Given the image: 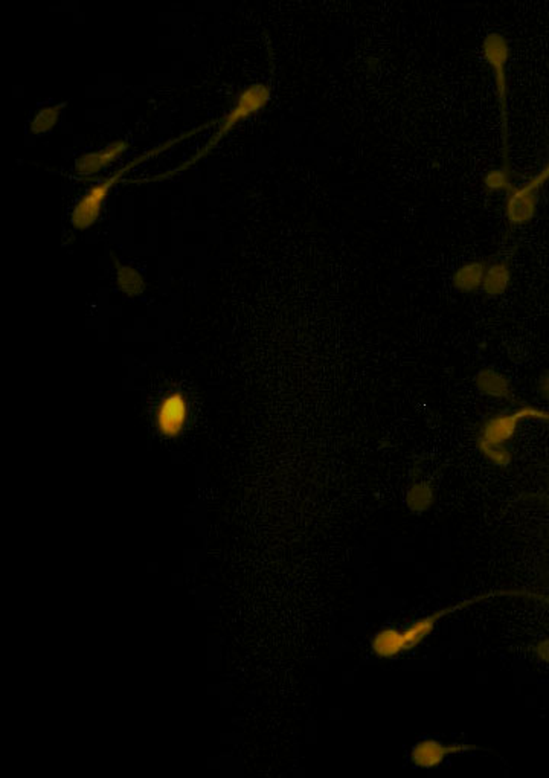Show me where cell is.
<instances>
[{
  "label": "cell",
  "mask_w": 549,
  "mask_h": 778,
  "mask_svg": "<svg viewBox=\"0 0 549 778\" xmlns=\"http://www.w3.org/2000/svg\"><path fill=\"white\" fill-rule=\"evenodd\" d=\"M510 283H512L510 264L505 262L495 263V264L487 267L482 290L488 296H499V295L507 292Z\"/></svg>",
  "instance_id": "cell-13"
},
{
  "label": "cell",
  "mask_w": 549,
  "mask_h": 778,
  "mask_svg": "<svg viewBox=\"0 0 549 778\" xmlns=\"http://www.w3.org/2000/svg\"><path fill=\"white\" fill-rule=\"evenodd\" d=\"M484 188L490 192H512L516 185L513 182L512 168L499 166L488 171L484 176Z\"/></svg>",
  "instance_id": "cell-15"
},
{
  "label": "cell",
  "mask_w": 549,
  "mask_h": 778,
  "mask_svg": "<svg viewBox=\"0 0 549 778\" xmlns=\"http://www.w3.org/2000/svg\"><path fill=\"white\" fill-rule=\"evenodd\" d=\"M478 448H480V453H482L487 459H490L491 463L497 464V466L505 467V466L512 463V453L508 452V449L505 448V446L478 442Z\"/></svg>",
  "instance_id": "cell-17"
},
{
  "label": "cell",
  "mask_w": 549,
  "mask_h": 778,
  "mask_svg": "<svg viewBox=\"0 0 549 778\" xmlns=\"http://www.w3.org/2000/svg\"><path fill=\"white\" fill-rule=\"evenodd\" d=\"M549 182V160L545 164L544 168L537 173V174H534L529 182H527V185L529 188H533L536 191H542V188L545 187V183Z\"/></svg>",
  "instance_id": "cell-18"
},
{
  "label": "cell",
  "mask_w": 549,
  "mask_h": 778,
  "mask_svg": "<svg viewBox=\"0 0 549 778\" xmlns=\"http://www.w3.org/2000/svg\"><path fill=\"white\" fill-rule=\"evenodd\" d=\"M128 147L130 144L127 141H115L112 144L107 145L106 149L80 156L78 159L75 160V173L83 177L98 174L106 166L113 164L119 156L124 155Z\"/></svg>",
  "instance_id": "cell-8"
},
{
  "label": "cell",
  "mask_w": 549,
  "mask_h": 778,
  "mask_svg": "<svg viewBox=\"0 0 549 778\" xmlns=\"http://www.w3.org/2000/svg\"><path fill=\"white\" fill-rule=\"evenodd\" d=\"M66 104H68L66 101L59 102V104H52V106L40 109L36 113V117L32 118L31 124H29L31 134H36V136H43V134H48L49 132H52V128L59 123L60 115L63 112Z\"/></svg>",
  "instance_id": "cell-14"
},
{
  "label": "cell",
  "mask_w": 549,
  "mask_h": 778,
  "mask_svg": "<svg viewBox=\"0 0 549 778\" xmlns=\"http://www.w3.org/2000/svg\"><path fill=\"white\" fill-rule=\"evenodd\" d=\"M475 385L482 394L497 397V399H512L510 380L495 369H480L476 376Z\"/></svg>",
  "instance_id": "cell-11"
},
{
  "label": "cell",
  "mask_w": 549,
  "mask_h": 778,
  "mask_svg": "<svg viewBox=\"0 0 549 778\" xmlns=\"http://www.w3.org/2000/svg\"><path fill=\"white\" fill-rule=\"evenodd\" d=\"M486 271L487 266L484 262L465 263L455 271L452 284L459 292L473 294V292H478L482 288Z\"/></svg>",
  "instance_id": "cell-10"
},
{
  "label": "cell",
  "mask_w": 549,
  "mask_h": 778,
  "mask_svg": "<svg viewBox=\"0 0 549 778\" xmlns=\"http://www.w3.org/2000/svg\"><path fill=\"white\" fill-rule=\"evenodd\" d=\"M113 266H115V272H117V288L123 294L127 295V296H139V295L144 294V278L133 266L125 264L115 255H113Z\"/></svg>",
  "instance_id": "cell-12"
},
{
  "label": "cell",
  "mask_w": 549,
  "mask_h": 778,
  "mask_svg": "<svg viewBox=\"0 0 549 778\" xmlns=\"http://www.w3.org/2000/svg\"><path fill=\"white\" fill-rule=\"evenodd\" d=\"M539 394L549 401V369L540 376Z\"/></svg>",
  "instance_id": "cell-19"
},
{
  "label": "cell",
  "mask_w": 549,
  "mask_h": 778,
  "mask_svg": "<svg viewBox=\"0 0 549 778\" xmlns=\"http://www.w3.org/2000/svg\"><path fill=\"white\" fill-rule=\"evenodd\" d=\"M482 57L490 66L495 91H497V109L501 118L502 166L512 168L510 164V126H508V72L510 61V43L501 32H490L482 42Z\"/></svg>",
  "instance_id": "cell-4"
},
{
  "label": "cell",
  "mask_w": 549,
  "mask_h": 778,
  "mask_svg": "<svg viewBox=\"0 0 549 778\" xmlns=\"http://www.w3.org/2000/svg\"><path fill=\"white\" fill-rule=\"evenodd\" d=\"M540 192L529 188L527 183L516 187L508 192L505 202V217L512 228L525 226L533 222L537 207H539Z\"/></svg>",
  "instance_id": "cell-7"
},
{
  "label": "cell",
  "mask_w": 549,
  "mask_h": 778,
  "mask_svg": "<svg viewBox=\"0 0 549 778\" xmlns=\"http://www.w3.org/2000/svg\"><path fill=\"white\" fill-rule=\"evenodd\" d=\"M187 421L188 401L183 395L173 393L160 400L156 409L155 423L164 437H177L187 426Z\"/></svg>",
  "instance_id": "cell-6"
},
{
  "label": "cell",
  "mask_w": 549,
  "mask_h": 778,
  "mask_svg": "<svg viewBox=\"0 0 549 778\" xmlns=\"http://www.w3.org/2000/svg\"><path fill=\"white\" fill-rule=\"evenodd\" d=\"M529 591L525 589H508V591H495L480 594L475 597L464 598L461 602L455 603L448 608L438 609L437 612L431 613L427 617L416 620L414 623L409 624L406 629H388L380 630L371 641V649L374 653L383 658V660H391L397 658L401 653L412 651L418 645L422 644L423 641L426 640L427 636H431L440 620L448 617L450 613L459 612L463 609L470 608L476 603L490 600L495 597H525L529 598Z\"/></svg>",
  "instance_id": "cell-1"
},
{
  "label": "cell",
  "mask_w": 549,
  "mask_h": 778,
  "mask_svg": "<svg viewBox=\"0 0 549 778\" xmlns=\"http://www.w3.org/2000/svg\"><path fill=\"white\" fill-rule=\"evenodd\" d=\"M536 655L542 661L549 662V640L540 641L537 647H536Z\"/></svg>",
  "instance_id": "cell-20"
},
{
  "label": "cell",
  "mask_w": 549,
  "mask_h": 778,
  "mask_svg": "<svg viewBox=\"0 0 549 778\" xmlns=\"http://www.w3.org/2000/svg\"><path fill=\"white\" fill-rule=\"evenodd\" d=\"M269 101H270V87H269V85H264V83H256V85H247L246 89H243V91L238 93V98H237L234 107H232L230 112L226 113V115L220 119L217 132L211 136V139H209L208 142H206V145H205L202 150H198V153L192 156L191 159L183 162L182 166H177L174 170L166 171V173L157 174V176L149 177V179H144V181L130 182V183H138L139 185V183H147V182L164 181V179H170V177L176 176V174H179L182 171L188 170V168L194 166L196 162L203 159V158H206V156H208L209 153H211V151L220 144V141H222V139L228 134V132L232 130L237 124H240L241 121H245L247 118L262 110Z\"/></svg>",
  "instance_id": "cell-3"
},
{
  "label": "cell",
  "mask_w": 549,
  "mask_h": 778,
  "mask_svg": "<svg viewBox=\"0 0 549 778\" xmlns=\"http://www.w3.org/2000/svg\"><path fill=\"white\" fill-rule=\"evenodd\" d=\"M432 489H431V485L424 484V482L412 485L411 490L408 491L406 502H408V507L414 513L426 512L427 508L432 504Z\"/></svg>",
  "instance_id": "cell-16"
},
{
  "label": "cell",
  "mask_w": 549,
  "mask_h": 778,
  "mask_svg": "<svg viewBox=\"0 0 549 778\" xmlns=\"http://www.w3.org/2000/svg\"><path fill=\"white\" fill-rule=\"evenodd\" d=\"M482 748L472 745V743H448L437 741V739H422L412 747L411 760L416 768L433 769L438 768L446 758L450 756H458L465 752L480 751Z\"/></svg>",
  "instance_id": "cell-5"
},
{
  "label": "cell",
  "mask_w": 549,
  "mask_h": 778,
  "mask_svg": "<svg viewBox=\"0 0 549 778\" xmlns=\"http://www.w3.org/2000/svg\"><path fill=\"white\" fill-rule=\"evenodd\" d=\"M213 124H215V121H213V123L202 124V126H198V127L192 128V130H190L187 134H181V136H177V138L166 141V144L157 145L155 149L145 151L144 155L134 158L132 162H128L127 166H124L123 168L115 171V173L110 174V176L102 179L100 183L93 185L89 191L85 192V196H83L78 202L75 203L72 214H70V223H72V226H74L75 230L78 231L89 230L92 224L95 223L96 220L100 219L102 207H104V202H106V199L109 198V194H110L113 188L117 187L119 182H123V177L127 174L128 171L134 170L136 166L144 164L147 160L157 158V156L162 155V153L166 151V150L179 144L181 141H185V139L191 138L194 134H200L202 130L211 127Z\"/></svg>",
  "instance_id": "cell-2"
},
{
  "label": "cell",
  "mask_w": 549,
  "mask_h": 778,
  "mask_svg": "<svg viewBox=\"0 0 549 778\" xmlns=\"http://www.w3.org/2000/svg\"><path fill=\"white\" fill-rule=\"evenodd\" d=\"M544 603H546V604H548V606H549V597H545Z\"/></svg>",
  "instance_id": "cell-21"
},
{
  "label": "cell",
  "mask_w": 549,
  "mask_h": 778,
  "mask_svg": "<svg viewBox=\"0 0 549 778\" xmlns=\"http://www.w3.org/2000/svg\"><path fill=\"white\" fill-rule=\"evenodd\" d=\"M519 423L521 421L516 418L514 412L491 417L484 423L478 442L505 446V442H510L514 437V434L518 431Z\"/></svg>",
  "instance_id": "cell-9"
}]
</instances>
